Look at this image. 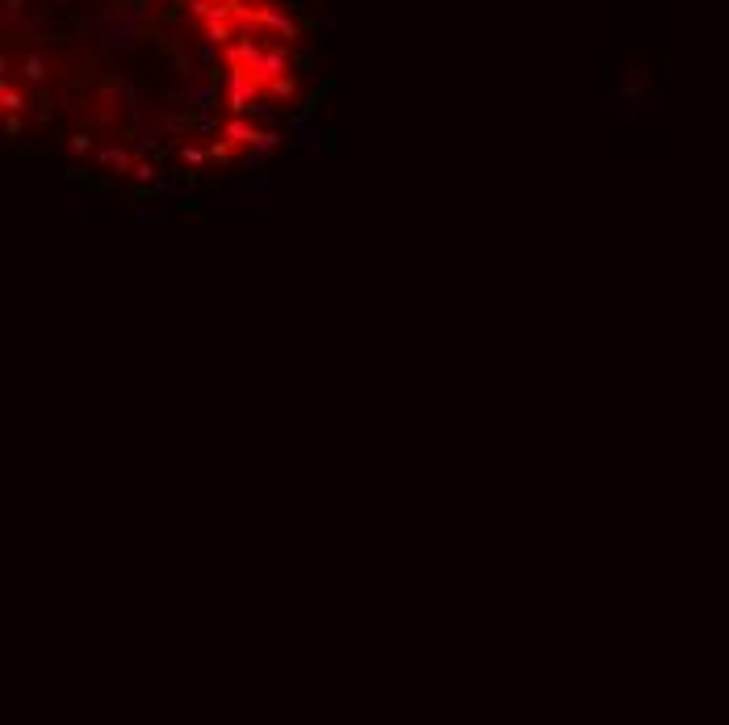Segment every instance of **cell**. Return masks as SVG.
I'll return each mask as SVG.
<instances>
[{
	"label": "cell",
	"instance_id": "cell-1",
	"mask_svg": "<svg viewBox=\"0 0 729 725\" xmlns=\"http://www.w3.org/2000/svg\"><path fill=\"white\" fill-rule=\"evenodd\" d=\"M289 0H4L21 109H151L235 126L294 89Z\"/></svg>",
	"mask_w": 729,
	"mask_h": 725
}]
</instances>
